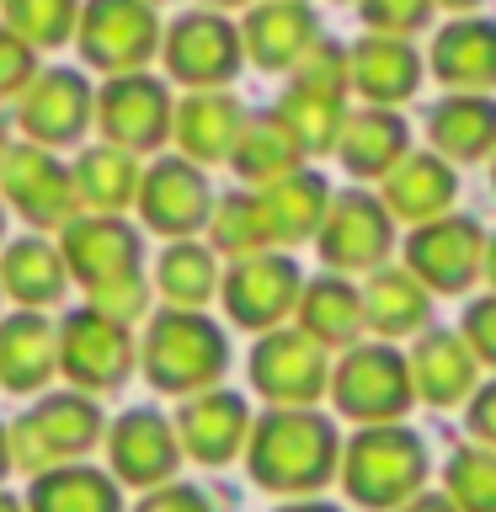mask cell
<instances>
[{
	"instance_id": "1",
	"label": "cell",
	"mask_w": 496,
	"mask_h": 512,
	"mask_svg": "<svg viewBox=\"0 0 496 512\" xmlns=\"http://www.w3.org/2000/svg\"><path fill=\"white\" fill-rule=\"evenodd\" d=\"M246 470L272 496H315L342 475V438L315 406H272L251 422Z\"/></svg>"
},
{
	"instance_id": "2",
	"label": "cell",
	"mask_w": 496,
	"mask_h": 512,
	"mask_svg": "<svg viewBox=\"0 0 496 512\" xmlns=\"http://www.w3.org/2000/svg\"><path fill=\"white\" fill-rule=\"evenodd\" d=\"M139 368L160 395H203L219 390L224 368H230V342L224 326L203 310H155L144 320Z\"/></svg>"
},
{
	"instance_id": "3",
	"label": "cell",
	"mask_w": 496,
	"mask_h": 512,
	"mask_svg": "<svg viewBox=\"0 0 496 512\" xmlns=\"http://www.w3.org/2000/svg\"><path fill=\"white\" fill-rule=\"evenodd\" d=\"M342 491L363 512H400L427 486V443L411 427H358L342 443Z\"/></svg>"
},
{
	"instance_id": "4",
	"label": "cell",
	"mask_w": 496,
	"mask_h": 512,
	"mask_svg": "<svg viewBox=\"0 0 496 512\" xmlns=\"http://www.w3.org/2000/svg\"><path fill=\"white\" fill-rule=\"evenodd\" d=\"M102 411L91 395L64 390V395H38L32 406L11 422V464L22 475H48L59 464H80L102 443Z\"/></svg>"
},
{
	"instance_id": "5",
	"label": "cell",
	"mask_w": 496,
	"mask_h": 512,
	"mask_svg": "<svg viewBox=\"0 0 496 512\" xmlns=\"http://www.w3.org/2000/svg\"><path fill=\"white\" fill-rule=\"evenodd\" d=\"M331 400L347 422L358 427H384L400 422L416 400L411 384V358L395 342H358L342 352V363L331 368Z\"/></svg>"
},
{
	"instance_id": "6",
	"label": "cell",
	"mask_w": 496,
	"mask_h": 512,
	"mask_svg": "<svg viewBox=\"0 0 496 512\" xmlns=\"http://www.w3.org/2000/svg\"><path fill=\"white\" fill-rule=\"evenodd\" d=\"M134 363H139V342L128 336L123 320L91 310V304H80V310H70L59 320V374L80 395L123 390Z\"/></svg>"
},
{
	"instance_id": "7",
	"label": "cell",
	"mask_w": 496,
	"mask_h": 512,
	"mask_svg": "<svg viewBox=\"0 0 496 512\" xmlns=\"http://www.w3.org/2000/svg\"><path fill=\"white\" fill-rule=\"evenodd\" d=\"M75 43H80V59L91 70L144 75V64L155 59L166 32L155 22V6H144V0H86L80 6Z\"/></svg>"
},
{
	"instance_id": "8",
	"label": "cell",
	"mask_w": 496,
	"mask_h": 512,
	"mask_svg": "<svg viewBox=\"0 0 496 512\" xmlns=\"http://www.w3.org/2000/svg\"><path fill=\"white\" fill-rule=\"evenodd\" d=\"M299 294H304V272L288 251H256L246 262H235L219 283L224 315L240 331H256V336L278 331L299 310Z\"/></svg>"
},
{
	"instance_id": "9",
	"label": "cell",
	"mask_w": 496,
	"mask_h": 512,
	"mask_svg": "<svg viewBox=\"0 0 496 512\" xmlns=\"http://www.w3.org/2000/svg\"><path fill=\"white\" fill-rule=\"evenodd\" d=\"M251 384L267 406H315L331 390L326 347L310 342L299 326H278L256 336L251 347Z\"/></svg>"
},
{
	"instance_id": "10",
	"label": "cell",
	"mask_w": 496,
	"mask_h": 512,
	"mask_svg": "<svg viewBox=\"0 0 496 512\" xmlns=\"http://www.w3.org/2000/svg\"><path fill=\"white\" fill-rule=\"evenodd\" d=\"M59 251H64L70 278L86 288V294L144 272V235L123 214H80V219H70L64 235H59Z\"/></svg>"
},
{
	"instance_id": "11",
	"label": "cell",
	"mask_w": 496,
	"mask_h": 512,
	"mask_svg": "<svg viewBox=\"0 0 496 512\" xmlns=\"http://www.w3.org/2000/svg\"><path fill=\"white\" fill-rule=\"evenodd\" d=\"M96 128L107 134L112 150H160L176 128V102L155 75H112L96 96Z\"/></svg>"
},
{
	"instance_id": "12",
	"label": "cell",
	"mask_w": 496,
	"mask_h": 512,
	"mask_svg": "<svg viewBox=\"0 0 496 512\" xmlns=\"http://www.w3.org/2000/svg\"><path fill=\"white\" fill-rule=\"evenodd\" d=\"M315 246L331 272H379L395 246V214L368 192H336Z\"/></svg>"
},
{
	"instance_id": "13",
	"label": "cell",
	"mask_w": 496,
	"mask_h": 512,
	"mask_svg": "<svg viewBox=\"0 0 496 512\" xmlns=\"http://www.w3.org/2000/svg\"><path fill=\"white\" fill-rule=\"evenodd\" d=\"M160 54H166L171 80H182L192 91H219L224 80H235L246 43H240V27H230L219 11H182L166 27Z\"/></svg>"
},
{
	"instance_id": "14",
	"label": "cell",
	"mask_w": 496,
	"mask_h": 512,
	"mask_svg": "<svg viewBox=\"0 0 496 512\" xmlns=\"http://www.w3.org/2000/svg\"><path fill=\"white\" fill-rule=\"evenodd\" d=\"M486 230L464 214H443L416 224L406 240V272H416L432 294H464L486 272Z\"/></svg>"
},
{
	"instance_id": "15",
	"label": "cell",
	"mask_w": 496,
	"mask_h": 512,
	"mask_svg": "<svg viewBox=\"0 0 496 512\" xmlns=\"http://www.w3.org/2000/svg\"><path fill=\"white\" fill-rule=\"evenodd\" d=\"M176 464H182V438H176V422H166L155 406H134L107 427V470L118 486H171Z\"/></svg>"
},
{
	"instance_id": "16",
	"label": "cell",
	"mask_w": 496,
	"mask_h": 512,
	"mask_svg": "<svg viewBox=\"0 0 496 512\" xmlns=\"http://www.w3.org/2000/svg\"><path fill=\"white\" fill-rule=\"evenodd\" d=\"M0 198L22 214L32 230H64L75 214V171H64L43 144H11L0 166Z\"/></svg>"
},
{
	"instance_id": "17",
	"label": "cell",
	"mask_w": 496,
	"mask_h": 512,
	"mask_svg": "<svg viewBox=\"0 0 496 512\" xmlns=\"http://www.w3.org/2000/svg\"><path fill=\"white\" fill-rule=\"evenodd\" d=\"M214 192H208V176L203 166H192V160L182 155H166L155 160L150 171H144L139 182V219L144 230L155 235H171V240H192L208 224V214H214Z\"/></svg>"
},
{
	"instance_id": "18",
	"label": "cell",
	"mask_w": 496,
	"mask_h": 512,
	"mask_svg": "<svg viewBox=\"0 0 496 512\" xmlns=\"http://www.w3.org/2000/svg\"><path fill=\"white\" fill-rule=\"evenodd\" d=\"M251 406L240 400L235 390H203V395H187L182 411H176V438H182V454L219 470L246 454L251 443Z\"/></svg>"
},
{
	"instance_id": "19",
	"label": "cell",
	"mask_w": 496,
	"mask_h": 512,
	"mask_svg": "<svg viewBox=\"0 0 496 512\" xmlns=\"http://www.w3.org/2000/svg\"><path fill=\"white\" fill-rule=\"evenodd\" d=\"M91 112H96V96L86 86V75L80 70H43L22 91V134H27V144L59 150V144H75L86 134Z\"/></svg>"
},
{
	"instance_id": "20",
	"label": "cell",
	"mask_w": 496,
	"mask_h": 512,
	"mask_svg": "<svg viewBox=\"0 0 496 512\" xmlns=\"http://www.w3.org/2000/svg\"><path fill=\"white\" fill-rule=\"evenodd\" d=\"M240 43H246V59L256 70H294V64L320 43V16L304 0H262V6L246 11V27H240Z\"/></svg>"
},
{
	"instance_id": "21",
	"label": "cell",
	"mask_w": 496,
	"mask_h": 512,
	"mask_svg": "<svg viewBox=\"0 0 496 512\" xmlns=\"http://www.w3.org/2000/svg\"><path fill=\"white\" fill-rule=\"evenodd\" d=\"M59 374V326L43 310H16L0 320V390L43 395Z\"/></svg>"
},
{
	"instance_id": "22",
	"label": "cell",
	"mask_w": 496,
	"mask_h": 512,
	"mask_svg": "<svg viewBox=\"0 0 496 512\" xmlns=\"http://www.w3.org/2000/svg\"><path fill=\"white\" fill-rule=\"evenodd\" d=\"M411 384L427 406H459L480 390V358L459 331H427L411 347Z\"/></svg>"
},
{
	"instance_id": "23",
	"label": "cell",
	"mask_w": 496,
	"mask_h": 512,
	"mask_svg": "<svg viewBox=\"0 0 496 512\" xmlns=\"http://www.w3.org/2000/svg\"><path fill=\"white\" fill-rule=\"evenodd\" d=\"M299 331L310 336V342H320L326 352H347L363 342L368 320H363V288H352L342 272H320V278L304 283L299 294Z\"/></svg>"
},
{
	"instance_id": "24",
	"label": "cell",
	"mask_w": 496,
	"mask_h": 512,
	"mask_svg": "<svg viewBox=\"0 0 496 512\" xmlns=\"http://www.w3.org/2000/svg\"><path fill=\"white\" fill-rule=\"evenodd\" d=\"M176 144H182V160L192 166H219V160L235 155L240 134H246V112L230 91H192L182 107H176Z\"/></svg>"
},
{
	"instance_id": "25",
	"label": "cell",
	"mask_w": 496,
	"mask_h": 512,
	"mask_svg": "<svg viewBox=\"0 0 496 512\" xmlns=\"http://www.w3.org/2000/svg\"><path fill=\"white\" fill-rule=\"evenodd\" d=\"M256 203H262V219H267V235L272 246H299V240H315L320 224H326V208H331V187L320 171H288L278 182L256 187Z\"/></svg>"
},
{
	"instance_id": "26",
	"label": "cell",
	"mask_w": 496,
	"mask_h": 512,
	"mask_svg": "<svg viewBox=\"0 0 496 512\" xmlns=\"http://www.w3.org/2000/svg\"><path fill=\"white\" fill-rule=\"evenodd\" d=\"M427 139L432 155H443L448 166H470V160L496 155V102L475 91H448L427 112Z\"/></svg>"
},
{
	"instance_id": "27",
	"label": "cell",
	"mask_w": 496,
	"mask_h": 512,
	"mask_svg": "<svg viewBox=\"0 0 496 512\" xmlns=\"http://www.w3.org/2000/svg\"><path fill=\"white\" fill-rule=\"evenodd\" d=\"M379 198H384V208H390L395 219H406L416 230V224H432V219H443L448 208H454L459 171L448 166L443 155H406L390 176H384Z\"/></svg>"
},
{
	"instance_id": "28",
	"label": "cell",
	"mask_w": 496,
	"mask_h": 512,
	"mask_svg": "<svg viewBox=\"0 0 496 512\" xmlns=\"http://www.w3.org/2000/svg\"><path fill=\"white\" fill-rule=\"evenodd\" d=\"M406 155H411V134L390 107L347 112V128H342V139H336V160H342L358 182H384Z\"/></svg>"
},
{
	"instance_id": "29",
	"label": "cell",
	"mask_w": 496,
	"mask_h": 512,
	"mask_svg": "<svg viewBox=\"0 0 496 512\" xmlns=\"http://www.w3.org/2000/svg\"><path fill=\"white\" fill-rule=\"evenodd\" d=\"M432 75L448 91L486 96L496 86V22H480V16L448 22L438 32V43H432Z\"/></svg>"
},
{
	"instance_id": "30",
	"label": "cell",
	"mask_w": 496,
	"mask_h": 512,
	"mask_svg": "<svg viewBox=\"0 0 496 512\" xmlns=\"http://www.w3.org/2000/svg\"><path fill=\"white\" fill-rule=\"evenodd\" d=\"M64 283H70L64 251L48 246L43 235L11 240L6 256H0V294L16 299V310H48V304H59Z\"/></svg>"
},
{
	"instance_id": "31",
	"label": "cell",
	"mask_w": 496,
	"mask_h": 512,
	"mask_svg": "<svg viewBox=\"0 0 496 512\" xmlns=\"http://www.w3.org/2000/svg\"><path fill=\"white\" fill-rule=\"evenodd\" d=\"M352 91L368 96V107H395L422 86V59L406 38H363L352 48Z\"/></svg>"
},
{
	"instance_id": "32",
	"label": "cell",
	"mask_w": 496,
	"mask_h": 512,
	"mask_svg": "<svg viewBox=\"0 0 496 512\" xmlns=\"http://www.w3.org/2000/svg\"><path fill=\"white\" fill-rule=\"evenodd\" d=\"M432 315V288L406 267H379L363 288V320L379 342H400V336L422 331Z\"/></svg>"
},
{
	"instance_id": "33",
	"label": "cell",
	"mask_w": 496,
	"mask_h": 512,
	"mask_svg": "<svg viewBox=\"0 0 496 512\" xmlns=\"http://www.w3.org/2000/svg\"><path fill=\"white\" fill-rule=\"evenodd\" d=\"M27 512H123V491L96 464H59L27 486Z\"/></svg>"
},
{
	"instance_id": "34",
	"label": "cell",
	"mask_w": 496,
	"mask_h": 512,
	"mask_svg": "<svg viewBox=\"0 0 496 512\" xmlns=\"http://www.w3.org/2000/svg\"><path fill=\"white\" fill-rule=\"evenodd\" d=\"M219 283H224L219 256L198 240H171L155 262V288L166 299V310H203L219 294Z\"/></svg>"
},
{
	"instance_id": "35",
	"label": "cell",
	"mask_w": 496,
	"mask_h": 512,
	"mask_svg": "<svg viewBox=\"0 0 496 512\" xmlns=\"http://www.w3.org/2000/svg\"><path fill=\"white\" fill-rule=\"evenodd\" d=\"M139 182V160L128 150H112V144H96L75 160V198L91 214H123L128 203H139Z\"/></svg>"
},
{
	"instance_id": "36",
	"label": "cell",
	"mask_w": 496,
	"mask_h": 512,
	"mask_svg": "<svg viewBox=\"0 0 496 512\" xmlns=\"http://www.w3.org/2000/svg\"><path fill=\"white\" fill-rule=\"evenodd\" d=\"M299 160H304L299 139L288 134V123L278 112H267V118H246V134H240L230 166H235L240 182H251V192H256V187L278 182L288 171H299Z\"/></svg>"
},
{
	"instance_id": "37",
	"label": "cell",
	"mask_w": 496,
	"mask_h": 512,
	"mask_svg": "<svg viewBox=\"0 0 496 512\" xmlns=\"http://www.w3.org/2000/svg\"><path fill=\"white\" fill-rule=\"evenodd\" d=\"M272 112H278V118L288 123V134L299 139L304 155H326V150H336V139H342V128H347L342 96H320V91H299V86H288L283 102L272 107Z\"/></svg>"
},
{
	"instance_id": "38",
	"label": "cell",
	"mask_w": 496,
	"mask_h": 512,
	"mask_svg": "<svg viewBox=\"0 0 496 512\" xmlns=\"http://www.w3.org/2000/svg\"><path fill=\"white\" fill-rule=\"evenodd\" d=\"M208 246L219 256H235V262H246L256 251H272V235H267L256 192H224L214 203V214H208Z\"/></svg>"
},
{
	"instance_id": "39",
	"label": "cell",
	"mask_w": 496,
	"mask_h": 512,
	"mask_svg": "<svg viewBox=\"0 0 496 512\" xmlns=\"http://www.w3.org/2000/svg\"><path fill=\"white\" fill-rule=\"evenodd\" d=\"M443 496L459 512H496V448L464 443L443 464Z\"/></svg>"
},
{
	"instance_id": "40",
	"label": "cell",
	"mask_w": 496,
	"mask_h": 512,
	"mask_svg": "<svg viewBox=\"0 0 496 512\" xmlns=\"http://www.w3.org/2000/svg\"><path fill=\"white\" fill-rule=\"evenodd\" d=\"M80 27V0H6V32L27 48H59Z\"/></svg>"
},
{
	"instance_id": "41",
	"label": "cell",
	"mask_w": 496,
	"mask_h": 512,
	"mask_svg": "<svg viewBox=\"0 0 496 512\" xmlns=\"http://www.w3.org/2000/svg\"><path fill=\"white\" fill-rule=\"evenodd\" d=\"M294 86L299 91H320V96H347L352 86V59L336 43H315L310 54L294 64Z\"/></svg>"
},
{
	"instance_id": "42",
	"label": "cell",
	"mask_w": 496,
	"mask_h": 512,
	"mask_svg": "<svg viewBox=\"0 0 496 512\" xmlns=\"http://www.w3.org/2000/svg\"><path fill=\"white\" fill-rule=\"evenodd\" d=\"M358 16L379 38H411V32L427 27L432 0H358Z\"/></svg>"
},
{
	"instance_id": "43",
	"label": "cell",
	"mask_w": 496,
	"mask_h": 512,
	"mask_svg": "<svg viewBox=\"0 0 496 512\" xmlns=\"http://www.w3.org/2000/svg\"><path fill=\"white\" fill-rule=\"evenodd\" d=\"M91 310H102L112 320H123V326H134V320L150 315V278H123V283H107V288H96V294H86Z\"/></svg>"
},
{
	"instance_id": "44",
	"label": "cell",
	"mask_w": 496,
	"mask_h": 512,
	"mask_svg": "<svg viewBox=\"0 0 496 512\" xmlns=\"http://www.w3.org/2000/svg\"><path fill=\"white\" fill-rule=\"evenodd\" d=\"M459 336L470 342V352L486 368H496V294L486 299H470L464 304V320H459Z\"/></svg>"
},
{
	"instance_id": "45",
	"label": "cell",
	"mask_w": 496,
	"mask_h": 512,
	"mask_svg": "<svg viewBox=\"0 0 496 512\" xmlns=\"http://www.w3.org/2000/svg\"><path fill=\"white\" fill-rule=\"evenodd\" d=\"M32 80H38V64H32V48L16 38V32L0 27V96H22Z\"/></svg>"
},
{
	"instance_id": "46",
	"label": "cell",
	"mask_w": 496,
	"mask_h": 512,
	"mask_svg": "<svg viewBox=\"0 0 496 512\" xmlns=\"http://www.w3.org/2000/svg\"><path fill=\"white\" fill-rule=\"evenodd\" d=\"M134 512H219V507H214V496H208V491L187 486V480H171V486L144 491Z\"/></svg>"
},
{
	"instance_id": "47",
	"label": "cell",
	"mask_w": 496,
	"mask_h": 512,
	"mask_svg": "<svg viewBox=\"0 0 496 512\" xmlns=\"http://www.w3.org/2000/svg\"><path fill=\"white\" fill-rule=\"evenodd\" d=\"M464 427H470L475 443L496 448V379L480 384V390L470 395V411H464Z\"/></svg>"
},
{
	"instance_id": "48",
	"label": "cell",
	"mask_w": 496,
	"mask_h": 512,
	"mask_svg": "<svg viewBox=\"0 0 496 512\" xmlns=\"http://www.w3.org/2000/svg\"><path fill=\"white\" fill-rule=\"evenodd\" d=\"M400 512H459L454 502H448V496L443 491H422V496H411V502L406 507H400Z\"/></svg>"
},
{
	"instance_id": "49",
	"label": "cell",
	"mask_w": 496,
	"mask_h": 512,
	"mask_svg": "<svg viewBox=\"0 0 496 512\" xmlns=\"http://www.w3.org/2000/svg\"><path fill=\"white\" fill-rule=\"evenodd\" d=\"M11 470H16V464H11V427L0 422V480H6Z\"/></svg>"
},
{
	"instance_id": "50",
	"label": "cell",
	"mask_w": 496,
	"mask_h": 512,
	"mask_svg": "<svg viewBox=\"0 0 496 512\" xmlns=\"http://www.w3.org/2000/svg\"><path fill=\"white\" fill-rule=\"evenodd\" d=\"M278 512H342V507H331V502H315V496H304V502H288Z\"/></svg>"
},
{
	"instance_id": "51",
	"label": "cell",
	"mask_w": 496,
	"mask_h": 512,
	"mask_svg": "<svg viewBox=\"0 0 496 512\" xmlns=\"http://www.w3.org/2000/svg\"><path fill=\"white\" fill-rule=\"evenodd\" d=\"M486 278H491V294H496V235L486 240Z\"/></svg>"
},
{
	"instance_id": "52",
	"label": "cell",
	"mask_w": 496,
	"mask_h": 512,
	"mask_svg": "<svg viewBox=\"0 0 496 512\" xmlns=\"http://www.w3.org/2000/svg\"><path fill=\"white\" fill-rule=\"evenodd\" d=\"M432 6H448V11H475L480 0H432Z\"/></svg>"
},
{
	"instance_id": "53",
	"label": "cell",
	"mask_w": 496,
	"mask_h": 512,
	"mask_svg": "<svg viewBox=\"0 0 496 512\" xmlns=\"http://www.w3.org/2000/svg\"><path fill=\"white\" fill-rule=\"evenodd\" d=\"M0 512H27V502H16L11 491H0Z\"/></svg>"
},
{
	"instance_id": "54",
	"label": "cell",
	"mask_w": 496,
	"mask_h": 512,
	"mask_svg": "<svg viewBox=\"0 0 496 512\" xmlns=\"http://www.w3.org/2000/svg\"><path fill=\"white\" fill-rule=\"evenodd\" d=\"M6 155H11V139H6V123H0V166H6Z\"/></svg>"
},
{
	"instance_id": "55",
	"label": "cell",
	"mask_w": 496,
	"mask_h": 512,
	"mask_svg": "<svg viewBox=\"0 0 496 512\" xmlns=\"http://www.w3.org/2000/svg\"><path fill=\"white\" fill-rule=\"evenodd\" d=\"M0 240H6V198H0Z\"/></svg>"
},
{
	"instance_id": "56",
	"label": "cell",
	"mask_w": 496,
	"mask_h": 512,
	"mask_svg": "<svg viewBox=\"0 0 496 512\" xmlns=\"http://www.w3.org/2000/svg\"><path fill=\"white\" fill-rule=\"evenodd\" d=\"M208 6H240V0H208Z\"/></svg>"
},
{
	"instance_id": "57",
	"label": "cell",
	"mask_w": 496,
	"mask_h": 512,
	"mask_svg": "<svg viewBox=\"0 0 496 512\" xmlns=\"http://www.w3.org/2000/svg\"><path fill=\"white\" fill-rule=\"evenodd\" d=\"M491 192H496V160H491Z\"/></svg>"
},
{
	"instance_id": "58",
	"label": "cell",
	"mask_w": 496,
	"mask_h": 512,
	"mask_svg": "<svg viewBox=\"0 0 496 512\" xmlns=\"http://www.w3.org/2000/svg\"><path fill=\"white\" fill-rule=\"evenodd\" d=\"M144 6H150V0H144Z\"/></svg>"
}]
</instances>
